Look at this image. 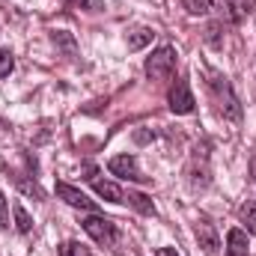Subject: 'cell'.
Listing matches in <instances>:
<instances>
[{"mask_svg":"<svg viewBox=\"0 0 256 256\" xmlns=\"http://www.w3.org/2000/svg\"><path fill=\"white\" fill-rule=\"evenodd\" d=\"M185 9L191 15H206V12L218 9V0H185Z\"/></svg>","mask_w":256,"mask_h":256,"instance_id":"15","label":"cell"},{"mask_svg":"<svg viewBox=\"0 0 256 256\" xmlns=\"http://www.w3.org/2000/svg\"><path fill=\"white\" fill-rule=\"evenodd\" d=\"M84 224V232L92 238V242H98L102 248H110L114 242H116V226L108 220V218H98V214H90V218H84L80 220Z\"/></svg>","mask_w":256,"mask_h":256,"instance_id":"3","label":"cell"},{"mask_svg":"<svg viewBox=\"0 0 256 256\" xmlns=\"http://www.w3.org/2000/svg\"><path fill=\"white\" fill-rule=\"evenodd\" d=\"M12 214H15V226H18V232H30V230H33V220H30V214H27V208H24L21 202L12 206Z\"/></svg>","mask_w":256,"mask_h":256,"instance_id":"14","label":"cell"},{"mask_svg":"<svg viewBox=\"0 0 256 256\" xmlns=\"http://www.w3.org/2000/svg\"><path fill=\"white\" fill-rule=\"evenodd\" d=\"M158 256H179L173 248H158Z\"/></svg>","mask_w":256,"mask_h":256,"instance_id":"22","label":"cell"},{"mask_svg":"<svg viewBox=\"0 0 256 256\" xmlns=\"http://www.w3.org/2000/svg\"><path fill=\"white\" fill-rule=\"evenodd\" d=\"M15 185H18V188H21L24 194H30V196H36V200H42V188H39L36 182H27V179L15 176Z\"/></svg>","mask_w":256,"mask_h":256,"instance_id":"19","label":"cell"},{"mask_svg":"<svg viewBox=\"0 0 256 256\" xmlns=\"http://www.w3.org/2000/svg\"><path fill=\"white\" fill-rule=\"evenodd\" d=\"M60 256H90V250L80 242H66L63 248H60Z\"/></svg>","mask_w":256,"mask_h":256,"instance_id":"18","label":"cell"},{"mask_svg":"<svg viewBox=\"0 0 256 256\" xmlns=\"http://www.w3.org/2000/svg\"><path fill=\"white\" fill-rule=\"evenodd\" d=\"M226 256H248V232L244 230H230V236H226Z\"/></svg>","mask_w":256,"mask_h":256,"instance_id":"10","label":"cell"},{"mask_svg":"<svg viewBox=\"0 0 256 256\" xmlns=\"http://www.w3.org/2000/svg\"><path fill=\"white\" fill-rule=\"evenodd\" d=\"M15 68V60H12V51L9 48H0V78H9Z\"/></svg>","mask_w":256,"mask_h":256,"instance_id":"17","label":"cell"},{"mask_svg":"<svg viewBox=\"0 0 256 256\" xmlns=\"http://www.w3.org/2000/svg\"><path fill=\"white\" fill-rule=\"evenodd\" d=\"M57 196L68 202L72 208H84V212H96V200H90L84 191H78L74 185H66V182H57Z\"/></svg>","mask_w":256,"mask_h":256,"instance_id":"7","label":"cell"},{"mask_svg":"<svg viewBox=\"0 0 256 256\" xmlns=\"http://www.w3.org/2000/svg\"><path fill=\"white\" fill-rule=\"evenodd\" d=\"M208 92H212V98H214V104H218V114H220V116H226V120H232V122H238V120H242V102H238V96H236L232 84H230L224 74L208 72Z\"/></svg>","mask_w":256,"mask_h":256,"instance_id":"1","label":"cell"},{"mask_svg":"<svg viewBox=\"0 0 256 256\" xmlns=\"http://www.w3.org/2000/svg\"><path fill=\"white\" fill-rule=\"evenodd\" d=\"M152 39H155V30L152 27H134L126 36V45H128V51H143Z\"/></svg>","mask_w":256,"mask_h":256,"instance_id":"9","label":"cell"},{"mask_svg":"<svg viewBox=\"0 0 256 256\" xmlns=\"http://www.w3.org/2000/svg\"><path fill=\"white\" fill-rule=\"evenodd\" d=\"M188 182H191V188H208V182H212V170H208V152H206V146L200 149H194L191 155V167H188Z\"/></svg>","mask_w":256,"mask_h":256,"instance_id":"5","label":"cell"},{"mask_svg":"<svg viewBox=\"0 0 256 256\" xmlns=\"http://www.w3.org/2000/svg\"><path fill=\"white\" fill-rule=\"evenodd\" d=\"M146 74L152 78V80H167V78H173V72H176V51L173 48H158V51H152V57H146Z\"/></svg>","mask_w":256,"mask_h":256,"instance_id":"2","label":"cell"},{"mask_svg":"<svg viewBox=\"0 0 256 256\" xmlns=\"http://www.w3.org/2000/svg\"><path fill=\"white\" fill-rule=\"evenodd\" d=\"M167 104H170V110H173V114H179V116H188V114H194L196 102H194V92H191V86H188V80H182V78H179V80L170 86Z\"/></svg>","mask_w":256,"mask_h":256,"instance_id":"4","label":"cell"},{"mask_svg":"<svg viewBox=\"0 0 256 256\" xmlns=\"http://www.w3.org/2000/svg\"><path fill=\"white\" fill-rule=\"evenodd\" d=\"M250 179H256V143H254V155H250Z\"/></svg>","mask_w":256,"mask_h":256,"instance_id":"20","label":"cell"},{"mask_svg":"<svg viewBox=\"0 0 256 256\" xmlns=\"http://www.w3.org/2000/svg\"><path fill=\"white\" fill-rule=\"evenodd\" d=\"M108 170L114 176H120V179H128V182H146V176L140 173V164H137L134 155H116V158H110Z\"/></svg>","mask_w":256,"mask_h":256,"instance_id":"6","label":"cell"},{"mask_svg":"<svg viewBox=\"0 0 256 256\" xmlns=\"http://www.w3.org/2000/svg\"><path fill=\"white\" fill-rule=\"evenodd\" d=\"M194 236H196V244L202 248V254H218L220 238H218V232H214V226L208 220H200L196 230H194Z\"/></svg>","mask_w":256,"mask_h":256,"instance_id":"8","label":"cell"},{"mask_svg":"<svg viewBox=\"0 0 256 256\" xmlns=\"http://www.w3.org/2000/svg\"><path fill=\"white\" fill-rule=\"evenodd\" d=\"M0 220H6V196L0 194Z\"/></svg>","mask_w":256,"mask_h":256,"instance_id":"21","label":"cell"},{"mask_svg":"<svg viewBox=\"0 0 256 256\" xmlns=\"http://www.w3.org/2000/svg\"><path fill=\"white\" fill-rule=\"evenodd\" d=\"M74 9H84V12H102L104 9V0H63Z\"/></svg>","mask_w":256,"mask_h":256,"instance_id":"16","label":"cell"},{"mask_svg":"<svg viewBox=\"0 0 256 256\" xmlns=\"http://www.w3.org/2000/svg\"><path fill=\"white\" fill-rule=\"evenodd\" d=\"M126 202L128 206H134L140 214H155V202L146 196V194H137V191H128L126 194Z\"/></svg>","mask_w":256,"mask_h":256,"instance_id":"12","label":"cell"},{"mask_svg":"<svg viewBox=\"0 0 256 256\" xmlns=\"http://www.w3.org/2000/svg\"><path fill=\"white\" fill-rule=\"evenodd\" d=\"M238 218H242V226H244L250 236H256V202H244L242 212H238Z\"/></svg>","mask_w":256,"mask_h":256,"instance_id":"13","label":"cell"},{"mask_svg":"<svg viewBox=\"0 0 256 256\" xmlns=\"http://www.w3.org/2000/svg\"><path fill=\"white\" fill-rule=\"evenodd\" d=\"M92 188H96L98 196H104L108 202H126V194L120 191L114 182H104V179H98V176H96V179H92Z\"/></svg>","mask_w":256,"mask_h":256,"instance_id":"11","label":"cell"}]
</instances>
